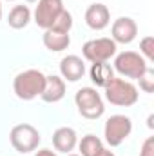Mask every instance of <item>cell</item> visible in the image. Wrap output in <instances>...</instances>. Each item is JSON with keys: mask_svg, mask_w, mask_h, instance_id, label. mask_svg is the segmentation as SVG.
<instances>
[{"mask_svg": "<svg viewBox=\"0 0 154 156\" xmlns=\"http://www.w3.org/2000/svg\"><path fill=\"white\" fill-rule=\"evenodd\" d=\"M71 27H73V15H71L69 11L64 9V11L56 16V20L53 22V26H51L49 29H53V31H60V33H69Z\"/></svg>", "mask_w": 154, "mask_h": 156, "instance_id": "ac0fdd59", "label": "cell"}, {"mask_svg": "<svg viewBox=\"0 0 154 156\" xmlns=\"http://www.w3.org/2000/svg\"><path fill=\"white\" fill-rule=\"evenodd\" d=\"M114 69L125 78H138L142 76L149 66H147V60L140 55V53H134V51H123L120 53L114 58Z\"/></svg>", "mask_w": 154, "mask_h": 156, "instance_id": "5b68a950", "label": "cell"}, {"mask_svg": "<svg viewBox=\"0 0 154 156\" xmlns=\"http://www.w3.org/2000/svg\"><path fill=\"white\" fill-rule=\"evenodd\" d=\"M71 44L69 33H60V31H53V29H45L44 33V45L53 51V53H60L64 49H67Z\"/></svg>", "mask_w": 154, "mask_h": 156, "instance_id": "5bb4252c", "label": "cell"}, {"mask_svg": "<svg viewBox=\"0 0 154 156\" xmlns=\"http://www.w3.org/2000/svg\"><path fill=\"white\" fill-rule=\"evenodd\" d=\"M140 156H154V136H149L143 145H142V151H140Z\"/></svg>", "mask_w": 154, "mask_h": 156, "instance_id": "44dd1931", "label": "cell"}, {"mask_svg": "<svg viewBox=\"0 0 154 156\" xmlns=\"http://www.w3.org/2000/svg\"><path fill=\"white\" fill-rule=\"evenodd\" d=\"M140 51L143 55V58L147 62H152L154 60V37H145L140 42Z\"/></svg>", "mask_w": 154, "mask_h": 156, "instance_id": "d6986e66", "label": "cell"}, {"mask_svg": "<svg viewBox=\"0 0 154 156\" xmlns=\"http://www.w3.org/2000/svg\"><path fill=\"white\" fill-rule=\"evenodd\" d=\"M45 85V75L38 69H27L18 73L13 80V91L20 100H35L42 94Z\"/></svg>", "mask_w": 154, "mask_h": 156, "instance_id": "6da1fadb", "label": "cell"}, {"mask_svg": "<svg viewBox=\"0 0 154 156\" xmlns=\"http://www.w3.org/2000/svg\"><path fill=\"white\" fill-rule=\"evenodd\" d=\"M152 120H154V116L151 115V116H149V127H151V129H152Z\"/></svg>", "mask_w": 154, "mask_h": 156, "instance_id": "cb8c5ba5", "label": "cell"}, {"mask_svg": "<svg viewBox=\"0 0 154 156\" xmlns=\"http://www.w3.org/2000/svg\"><path fill=\"white\" fill-rule=\"evenodd\" d=\"M138 80H140V89H143L145 93H152L154 91V71L151 67L138 78Z\"/></svg>", "mask_w": 154, "mask_h": 156, "instance_id": "ffe728a7", "label": "cell"}, {"mask_svg": "<svg viewBox=\"0 0 154 156\" xmlns=\"http://www.w3.org/2000/svg\"><path fill=\"white\" fill-rule=\"evenodd\" d=\"M26 2H29V4H31V2H38V0H26Z\"/></svg>", "mask_w": 154, "mask_h": 156, "instance_id": "484cf974", "label": "cell"}, {"mask_svg": "<svg viewBox=\"0 0 154 156\" xmlns=\"http://www.w3.org/2000/svg\"><path fill=\"white\" fill-rule=\"evenodd\" d=\"M60 73L69 82H78L80 78H83V75H85V64L76 55L64 56L62 62H60Z\"/></svg>", "mask_w": 154, "mask_h": 156, "instance_id": "7c38bea8", "label": "cell"}, {"mask_svg": "<svg viewBox=\"0 0 154 156\" xmlns=\"http://www.w3.org/2000/svg\"><path fill=\"white\" fill-rule=\"evenodd\" d=\"M111 33H113V40L116 44H131L138 35V26L132 18L120 16L118 20H114Z\"/></svg>", "mask_w": 154, "mask_h": 156, "instance_id": "9c48e42d", "label": "cell"}, {"mask_svg": "<svg viewBox=\"0 0 154 156\" xmlns=\"http://www.w3.org/2000/svg\"><path fill=\"white\" fill-rule=\"evenodd\" d=\"M132 131V122L125 115H114L105 122L103 133H105V142L111 147H118L123 144V140L131 134Z\"/></svg>", "mask_w": 154, "mask_h": 156, "instance_id": "8992f818", "label": "cell"}, {"mask_svg": "<svg viewBox=\"0 0 154 156\" xmlns=\"http://www.w3.org/2000/svg\"><path fill=\"white\" fill-rule=\"evenodd\" d=\"M29 20H31V11L27 5H15L7 16V24L13 29H24L29 24Z\"/></svg>", "mask_w": 154, "mask_h": 156, "instance_id": "2e32d148", "label": "cell"}, {"mask_svg": "<svg viewBox=\"0 0 154 156\" xmlns=\"http://www.w3.org/2000/svg\"><path fill=\"white\" fill-rule=\"evenodd\" d=\"M103 89H105V98L113 105L129 107V105H134L138 102V89L123 78L113 76L103 85Z\"/></svg>", "mask_w": 154, "mask_h": 156, "instance_id": "7a4b0ae2", "label": "cell"}, {"mask_svg": "<svg viewBox=\"0 0 154 156\" xmlns=\"http://www.w3.org/2000/svg\"><path fill=\"white\" fill-rule=\"evenodd\" d=\"M64 96H65V82H64V78L56 76V75L45 76V85H44V91H42L40 98L44 102H47V104H56Z\"/></svg>", "mask_w": 154, "mask_h": 156, "instance_id": "8fae6325", "label": "cell"}, {"mask_svg": "<svg viewBox=\"0 0 154 156\" xmlns=\"http://www.w3.org/2000/svg\"><path fill=\"white\" fill-rule=\"evenodd\" d=\"M62 11L64 0H38V5L35 9V22L42 29H49Z\"/></svg>", "mask_w": 154, "mask_h": 156, "instance_id": "ba28073f", "label": "cell"}, {"mask_svg": "<svg viewBox=\"0 0 154 156\" xmlns=\"http://www.w3.org/2000/svg\"><path fill=\"white\" fill-rule=\"evenodd\" d=\"M111 22V13L107 9V5L103 4H91L85 11V24L94 29V31H102L109 26Z\"/></svg>", "mask_w": 154, "mask_h": 156, "instance_id": "30bf717a", "label": "cell"}, {"mask_svg": "<svg viewBox=\"0 0 154 156\" xmlns=\"http://www.w3.org/2000/svg\"><path fill=\"white\" fill-rule=\"evenodd\" d=\"M78 147H80L82 156H96L102 149H103L102 140H100L98 136H94V134H85V136L80 140Z\"/></svg>", "mask_w": 154, "mask_h": 156, "instance_id": "e0dca14e", "label": "cell"}, {"mask_svg": "<svg viewBox=\"0 0 154 156\" xmlns=\"http://www.w3.org/2000/svg\"><path fill=\"white\" fill-rule=\"evenodd\" d=\"M0 18H2V2H0Z\"/></svg>", "mask_w": 154, "mask_h": 156, "instance_id": "d4e9b609", "label": "cell"}, {"mask_svg": "<svg viewBox=\"0 0 154 156\" xmlns=\"http://www.w3.org/2000/svg\"><path fill=\"white\" fill-rule=\"evenodd\" d=\"M83 58L91 64L94 62H107L116 55V42L113 38H94L87 40L82 47Z\"/></svg>", "mask_w": 154, "mask_h": 156, "instance_id": "52a82bcc", "label": "cell"}, {"mask_svg": "<svg viewBox=\"0 0 154 156\" xmlns=\"http://www.w3.org/2000/svg\"><path fill=\"white\" fill-rule=\"evenodd\" d=\"M67 156H78V154H67Z\"/></svg>", "mask_w": 154, "mask_h": 156, "instance_id": "4316f807", "label": "cell"}, {"mask_svg": "<svg viewBox=\"0 0 154 156\" xmlns=\"http://www.w3.org/2000/svg\"><path fill=\"white\" fill-rule=\"evenodd\" d=\"M75 102H76L78 113L87 120H98L105 111V105H103L100 93L93 87L78 89L76 94H75Z\"/></svg>", "mask_w": 154, "mask_h": 156, "instance_id": "3957f363", "label": "cell"}, {"mask_svg": "<svg viewBox=\"0 0 154 156\" xmlns=\"http://www.w3.org/2000/svg\"><path fill=\"white\" fill-rule=\"evenodd\" d=\"M35 156H56V154H54L53 151H49V149H40Z\"/></svg>", "mask_w": 154, "mask_h": 156, "instance_id": "7402d4cb", "label": "cell"}, {"mask_svg": "<svg viewBox=\"0 0 154 156\" xmlns=\"http://www.w3.org/2000/svg\"><path fill=\"white\" fill-rule=\"evenodd\" d=\"M76 144H78V136L75 133V129H71V127H60L53 134V145L60 153L69 154L76 147Z\"/></svg>", "mask_w": 154, "mask_h": 156, "instance_id": "4fadbf2b", "label": "cell"}, {"mask_svg": "<svg viewBox=\"0 0 154 156\" xmlns=\"http://www.w3.org/2000/svg\"><path fill=\"white\" fill-rule=\"evenodd\" d=\"M7 2H13V0H7Z\"/></svg>", "mask_w": 154, "mask_h": 156, "instance_id": "83f0119b", "label": "cell"}, {"mask_svg": "<svg viewBox=\"0 0 154 156\" xmlns=\"http://www.w3.org/2000/svg\"><path fill=\"white\" fill-rule=\"evenodd\" d=\"M9 140H11V145L18 153L27 154V153H33L38 149V144L42 138H40V133L31 123H18L11 129Z\"/></svg>", "mask_w": 154, "mask_h": 156, "instance_id": "277c9868", "label": "cell"}, {"mask_svg": "<svg viewBox=\"0 0 154 156\" xmlns=\"http://www.w3.org/2000/svg\"><path fill=\"white\" fill-rule=\"evenodd\" d=\"M89 75H91L93 83H96L98 87H103L111 78L114 76V71L107 62H94L91 66V69H89Z\"/></svg>", "mask_w": 154, "mask_h": 156, "instance_id": "9a60e30c", "label": "cell"}, {"mask_svg": "<svg viewBox=\"0 0 154 156\" xmlns=\"http://www.w3.org/2000/svg\"><path fill=\"white\" fill-rule=\"evenodd\" d=\"M96 156H114V153H113V151H107V149H102Z\"/></svg>", "mask_w": 154, "mask_h": 156, "instance_id": "603a6c76", "label": "cell"}]
</instances>
